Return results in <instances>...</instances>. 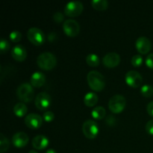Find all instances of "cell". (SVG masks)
Here are the masks:
<instances>
[{
	"label": "cell",
	"mask_w": 153,
	"mask_h": 153,
	"mask_svg": "<svg viewBox=\"0 0 153 153\" xmlns=\"http://www.w3.org/2000/svg\"><path fill=\"white\" fill-rule=\"evenodd\" d=\"M88 79L89 86L94 91H100L104 88L105 85L104 76L97 70H91L88 73Z\"/></svg>",
	"instance_id": "cell-1"
},
{
	"label": "cell",
	"mask_w": 153,
	"mask_h": 153,
	"mask_svg": "<svg viewBox=\"0 0 153 153\" xmlns=\"http://www.w3.org/2000/svg\"><path fill=\"white\" fill-rule=\"evenodd\" d=\"M37 63L43 70H51L55 67L57 59L55 55L50 52H44L37 56Z\"/></svg>",
	"instance_id": "cell-2"
},
{
	"label": "cell",
	"mask_w": 153,
	"mask_h": 153,
	"mask_svg": "<svg viewBox=\"0 0 153 153\" xmlns=\"http://www.w3.org/2000/svg\"><path fill=\"white\" fill-rule=\"evenodd\" d=\"M16 95L21 101L29 102L33 100L34 96L32 86L28 82L20 84L16 89Z\"/></svg>",
	"instance_id": "cell-3"
},
{
	"label": "cell",
	"mask_w": 153,
	"mask_h": 153,
	"mask_svg": "<svg viewBox=\"0 0 153 153\" xmlns=\"http://www.w3.org/2000/svg\"><path fill=\"white\" fill-rule=\"evenodd\" d=\"M126 104V100L125 97L121 94H116L111 97L109 100L108 107L113 113L117 114L123 110Z\"/></svg>",
	"instance_id": "cell-4"
},
{
	"label": "cell",
	"mask_w": 153,
	"mask_h": 153,
	"mask_svg": "<svg viewBox=\"0 0 153 153\" xmlns=\"http://www.w3.org/2000/svg\"><path fill=\"white\" fill-rule=\"evenodd\" d=\"M27 35H28V40L37 46L43 44L46 39L43 31L37 27L30 28L27 33Z\"/></svg>",
	"instance_id": "cell-5"
},
{
	"label": "cell",
	"mask_w": 153,
	"mask_h": 153,
	"mask_svg": "<svg viewBox=\"0 0 153 153\" xmlns=\"http://www.w3.org/2000/svg\"><path fill=\"white\" fill-rule=\"evenodd\" d=\"M82 131L88 138H94L98 134V124L96 123V121L92 120H87L82 125Z\"/></svg>",
	"instance_id": "cell-6"
},
{
	"label": "cell",
	"mask_w": 153,
	"mask_h": 153,
	"mask_svg": "<svg viewBox=\"0 0 153 153\" xmlns=\"http://www.w3.org/2000/svg\"><path fill=\"white\" fill-rule=\"evenodd\" d=\"M84 8L83 4L80 1H71L64 7V12L69 16H76L80 14Z\"/></svg>",
	"instance_id": "cell-7"
},
{
	"label": "cell",
	"mask_w": 153,
	"mask_h": 153,
	"mask_svg": "<svg viewBox=\"0 0 153 153\" xmlns=\"http://www.w3.org/2000/svg\"><path fill=\"white\" fill-rule=\"evenodd\" d=\"M63 28L67 35L70 37H75L80 31V25L79 22L73 19H68L64 22Z\"/></svg>",
	"instance_id": "cell-8"
},
{
	"label": "cell",
	"mask_w": 153,
	"mask_h": 153,
	"mask_svg": "<svg viewBox=\"0 0 153 153\" xmlns=\"http://www.w3.org/2000/svg\"><path fill=\"white\" fill-rule=\"evenodd\" d=\"M125 80L126 83L132 88L139 87L143 82L141 75L135 70H129L127 72L125 76Z\"/></svg>",
	"instance_id": "cell-9"
},
{
	"label": "cell",
	"mask_w": 153,
	"mask_h": 153,
	"mask_svg": "<svg viewBox=\"0 0 153 153\" xmlns=\"http://www.w3.org/2000/svg\"><path fill=\"white\" fill-rule=\"evenodd\" d=\"M51 97L46 92H40L36 96L35 105L40 110L46 109L51 104Z\"/></svg>",
	"instance_id": "cell-10"
},
{
	"label": "cell",
	"mask_w": 153,
	"mask_h": 153,
	"mask_svg": "<svg viewBox=\"0 0 153 153\" xmlns=\"http://www.w3.org/2000/svg\"><path fill=\"white\" fill-rule=\"evenodd\" d=\"M104 65L107 67H115L120 62V56L115 52H108L102 58Z\"/></svg>",
	"instance_id": "cell-11"
},
{
	"label": "cell",
	"mask_w": 153,
	"mask_h": 153,
	"mask_svg": "<svg viewBox=\"0 0 153 153\" xmlns=\"http://www.w3.org/2000/svg\"><path fill=\"white\" fill-rule=\"evenodd\" d=\"M135 46L137 51L140 53L146 54L151 49L152 43H151L150 40L149 38H147L146 37H144V36H141V37H139L137 39Z\"/></svg>",
	"instance_id": "cell-12"
},
{
	"label": "cell",
	"mask_w": 153,
	"mask_h": 153,
	"mask_svg": "<svg viewBox=\"0 0 153 153\" xmlns=\"http://www.w3.org/2000/svg\"><path fill=\"white\" fill-rule=\"evenodd\" d=\"M43 119L40 115L37 114L31 113L27 115L25 118V123L31 128H37L41 126Z\"/></svg>",
	"instance_id": "cell-13"
},
{
	"label": "cell",
	"mask_w": 153,
	"mask_h": 153,
	"mask_svg": "<svg viewBox=\"0 0 153 153\" xmlns=\"http://www.w3.org/2000/svg\"><path fill=\"white\" fill-rule=\"evenodd\" d=\"M29 138L26 133L23 131H19L13 134L12 137V142L16 147H23L28 143Z\"/></svg>",
	"instance_id": "cell-14"
},
{
	"label": "cell",
	"mask_w": 153,
	"mask_h": 153,
	"mask_svg": "<svg viewBox=\"0 0 153 153\" xmlns=\"http://www.w3.org/2000/svg\"><path fill=\"white\" fill-rule=\"evenodd\" d=\"M11 55L16 61H22L26 58V49H25V48L22 45H16V46L12 48Z\"/></svg>",
	"instance_id": "cell-15"
},
{
	"label": "cell",
	"mask_w": 153,
	"mask_h": 153,
	"mask_svg": "<svg viewBox=\"0 0 153 153\" xmlns=\"http://www.w3.org/2000/svg\"><path fill=\"white\" fill-rule=\"evenodd\" d=\"M49 139L43 134H38L32 139V146L36 149H43L47 146Z\"/></svg>",
	"instance_id": "cell-16"
},
{
	"label": "cell",
	"mask_w": 153,
	"mask_h": 153,
	"mask_svg": "<svg viewBox=\"0 0 153 153\" xmlns=\"http://www.w3.org/2000/svg\"><path fill=\"white\" fill-rule=\"evenodd\" d=\"M46 82V77L43 73L40 71L34 72L31 76V84L34 87H41Z\"/></svg>",
	"instance_id": "cell-17"
},
{
	"label": "cell",
	"mask_w": 153,
	"mask_h": 153,
	"mask_svg": "<svg viewBox=\"0 0 153 153\" xmlns=\"http://www.w3.org/2000/svg\"><path fill=\"white\" fill-rule=\"evenodd\" d=\"M97 102H98V97L97 94L94 92L88 93L84 98V102L87 106H89V107L94 106L97 104Z\"/></svg>",
	"instance_id": "cell-18"
},
{
	"label": "cell",
	"mask_w": 153,
	"mask_h": 153,
	"mask_svg": "<svg viewBox=\"0 0 153 153\" xmlns=\"http://www.w3.org/2000/svg\"><path fill=\"white\" fill-rule=\"evenodd\" d=\"M27 108L26 105L24 102H18L13 107V111H14L15 114L18 117H22L27 113Z\"/></svg>",
	"instance_id": "cell-19"
},
{
	"label": "cell",
	"mask_w": 153,
	"mask_h": 153,
	"mask_svg": "<svg viewBox=\"0 0 153 153\" xmlns=\"http://www.w3.org/2000/svg\"><path fill=\"white\" fill-rule=\"evenodd\" d=\"M91 114H92V116L95 119L101 120L102 118H104V117L105 116L106 111L105 109V108L102 107V106H97V107L94 108L93 109Z\"/></svg>",
	"instance_id": "cell-20"
},
{
	"label": "cell",
	"mask_w": 153,
	"mask_h": 153,
	"mask_svg": "<svg viewBox=\"0 0 153 153\" xmlns=\"http://www.w3.org/2000/svg\"><path fill=\"white\" fill-rule=\"evenodd\" d=\"M91 4L95 9L98 10H105L108 6V1L106 0H93Z\"/></svg>",
	"instance_id": "cell-21"
},
{
	"label": "cell",
	"mask_w": 153,
	"mask_h": 153,
	"mask_svg": "<svg viewBox=\"0 0 153 153\" xmlns=\"http://www.w3.org/2000/svg\"><path fill=\"white\" fill-rule=\"evenodd\" d=\"M86 61L88 64V65L91 66V67H97V66L100 64V58L97 55L94 53H91L87 56Z\"/></svg>",
	"instance_id": "cell-22"
},
{
	"label": "cell",
	"mask_w": 153,
	"mask_h": 153,
	"mask_svg": "<svg viewBox=\"0 0 153 153\" xmlns=\"http://www.w3.org/2000/svg\"><path fill=\"white\" fill-rule=\"evenodd\" d=\"M10 146V142L8 139L2 134H0V152L3 153L8 149Z\"/></svg>",
	"instance_id": "cell-23"
},
{
	"label": "cell",
	"mask_w": 153,
	"mask_h": 153,
	"mask_svg": "<svg viewBox=\"0 0 153 153\" xmlns=\"http://www.w3.org/2000/svg\"><path fill=\"white\" fill-rule=\"evenodd\" d=\"M140 91L143 96L146 97H150L153 95V87L149 85H144L142 86Z\"/></svg>",
	"instance_id": "cell-24"
},
{
	"label": "cell",
	"mask_w": 153,
	"mask_h": 153,
	"mask_svg": "<svg viewBox=\"0 0 153 153\" xmlns=\"http://www.w3.org/2000/svg\"><path fill=\"white\" fill-rule=\"evenodd\" d=\"M131 63L134 67H139L140 65H141L142 63H143V58L140 55L137 54V55H134L132 57L131 60Z\"/></svg>",
	"instance_id": "cell-25"
},
{
	"label": "cell",
	"mask_w": 153,
	"mask_h": 153,
	"mask_svg": "<svg viewBox=\"0 0 153 153\" xmlns=\"http://www.w3.org/2000/svg\"><path fill=\"white\" fill-rule=\"evenodd\" d=\"M10 48V43L7 41L6 39L1 38L0 40V51L1 53H4V52H7Z\"/></svg>",
	"instance_id": "cell-26"
},
{
	"label": "cell",
	"mask_w": 153,
	"mask_h": 153,
	"mask_svg": "<svg viewBox=\"0 0 153 153\" xmlns=\"http://www.w3.org/2000/svg\"><path fill=\"white\" fill-rule=\"evenodd\" d=\"M10 38L12 41L16 43V42L19 41L21 40V38H22V34H21V33L19 31L15 30V31H13L12 32H10Z\"/></svg>",
	"instance_id": "cell-27"
},
{
	"label": "cell",
	"mask_w": 153,
	"mask_h": 153,
	"mask_svg": "<svg viewBox=\"0 0 153 153\" xmlns=\"http://www.w3.org/2000/svg\"><path fill=\"white\" fill-rule=\"evenodd\" d=\"M64 19V16L61 12L57 11L54 13L53 15V19L57 22V23H59L61 22Z\"/></svg>",
	"instance_id": "cell-28"
},
{
	"label": "cell",
	"mask_w": 153,
	"mask_h": 153,
	"mask_svg": "<svg viewBox=\"0 0 153 153\" xmlns=\"http://www.w3.org/2000/svg\"><path fill=\"white\" fill-rule=\"evenodd\" d=\"M43 119L45 120L47 122H50L55 117V115H54V113L52 111H46L43 115Z\"/></svg>",
	"instance_id": "cell-29"
},
{
	"label": "cell",
	"mask_w": 153,
	"mask_h": 153,
	"mask_svg": "<svg viewBox=\"0 0 153 153\" xmlns=\"http://www.w3.org/2000/svg\"><path fill=\"white\" fill-rule=\"evenodd\" d=\"M105 121L110 126H113L116 123V117L114 116H113V115L110 114L106 117Z\"/></svg>",
	"instance_id": "cell-30"
},
{
	"label": "cell",
	"mask_w": 153,
	"mask_h": 153,
	"mask_svg": "<svg viewBox=\"0 0 153 153\" xmlns=\"http://www.w3.org/2000/svg\"><path fill=\"white\" fill-rule=\"evenodd\" d=\"M146 64L148 67L153 69V53H150L147 55L146 58Z\"/></svg>",
	"instance_id": "cell-31"
},
{
	"label": "cell",
	"mask_w": 153,
	"mask_h": 153,
	"mask_svg": "<svg viewBox=\"0 0 153 153\" xmlns=\"http://www.w3.org/2000/svg\"><path fill=\"white\" fill-rule=\"evenodd\" d=\"M146 130L149 134H153V119L148 121L146 124Z\"/></svg>",
	"instance_id": "cell-32"
},
{
	"label": "cell",
	"mask_w": 153,
	"mask_h": 153,
	"mask_svg": "<svg viewBox=\"0 0 153 153\" xmlns=\"http://www.w3.org/2000/svg\"><path fill=\"white\" fill-rule=\"evenodd\" d=\"M146 110H147L149 114L153 117V101L148 103L147 106H146Z\"/></svg>",
	"instance_id": "cell-33"
},
{
	"label": "cell",
	"mask_w": 153,
	"mask_h": 153,
	"mask_svg": "<svg viewBox=\"0 0 153 153\" xmlns=\"http://www.w3.org/2000/svg\"><path fill=\"white\" fill-rule=\"evenodd\" d=\"M56 37V34L55 32H51L50 34H49V37H48V39L49 40V41L52 42L53 40H55V38Z\"/></svg>",
	"instance_id": "cell-34"
},
{
	"label": "cell",
	"mask_w": 153,
	"mask_h": 153,
	"mask_svg": "<svg viewBox=\"0 0 153 153\" xmlns=\"http://www.w3.org/2000/svg\"><path fill=\"white\" fill-rule=\"evenodd\" d=\"M46 153H57V152H56V151L55 150V149H47V150H46Z\"/></svg>",
	"instance_id": "cell-35"
},
{
	"label": "cell",
	"mask_w": 153,
	"mask_h": 153,
	"mask_svg": "<svg viewBox=\"0 0 153 153\" xmlns=\"http://www.w3.org/2000/svg\"><path fill=\"white\" fill-rule=\"evenodd\" d=\"M28 153H37V152H36L35 150H31V151H29V152H28Z\"/></svg>",
	"instance_id": "cell-36"
}]
</instances>
